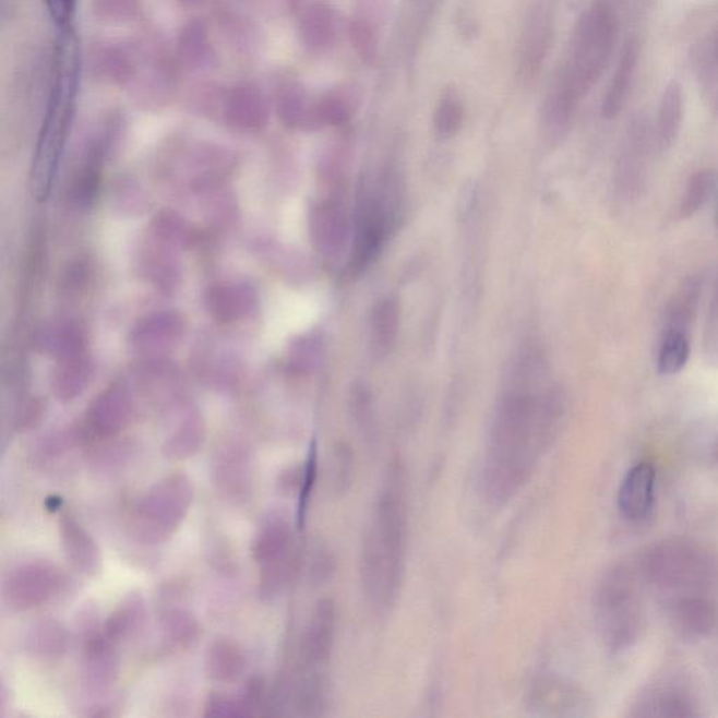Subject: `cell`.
I'll list each match as a JSON object with an SVG mask.
<instances>
[{"label": "cell", "mask_w": 718, "mask_h": 718, "mask_svg": "<svg viewBox=\"0 0 718 718\" xmlns=\"http://www.w3.org/2000/svg\"><path fill=\"white\" fill-rule=\"evenodd\" d=\"M546 369L513 366L491 421L481 491L493 505L513 500L528 483L562 427L565 395L545 383Z\"/></svg>", "instance_id": "obj_1"}, {"label": "cell", "mask_w": 718, "mask_h": 718, "mask_svg": "<svg viewBox=\"0 0 718 718\" xmlns=\"http://www.w3.org/2000/svg\"><path fill=\"white\" fill-rule=\"evenodd\" d=\"M407 503L400 467L388 474L373 506L361 550V584L369 605L385 613L396 603L406 567Z\"/></svg>", "instance_id": "obj_2"}, {"label": "cell", "mask_w": 718, "mask_h": 718, "mask_svg": "<svg viewBox=\"0 0 718 718\" xmlns=\"http://www.w3.org/2000/svg\"><path fill=\"white\" fill-rule=\"evenodd\" d=\"M643 582L668 595V601L707 595L718 588V559L690 539H667L650 546L638 564Z\"/></svg>", "instance_id": "obj_3"}, {"label": "cell", "mask_w": 718, "mask_h": 718, "mask_svg": "<svg viewBox=\"0 0 718 718\" xmlns=\"http://www.w3.org/2000/svg\"><path fill=\"white\" fill-rule=\"evenodd\" d=\"M617 37V12L608 0H597L579 19L567 62L552 91L578 106L602 76Z\"/></svg>", "instance_id": "obj_4"}, {"label": "cell", "mask_w": 718, "mask_h": 718, "mask_svg": "<svg viewBox=\"0 0 718 718\" xmlns=\"http://www.w3.org/2000/svg\"><path fill=\"white\" fill-rule=\"evenodd\" d=\"M52 69L46 121L39 136L36 176L38 194H47L69 124H71L79 87V51L71 29L62 32Z\"/></svg>", "instance_id": "obj_5"}, {"label": "cell", "mask_w": 718, "mask_h": 718, "mask_svg": "<svg viewBox=\"0 0 718 718\" xmlns=\"http://www.w3.org/2000/svg\"><path fill=\"white\" fill-rule=\"evenodd\" d=\"M642 575L618 565L599 584L595 608L603 641L613 651H624L642 636L646 614L642 601Z\"/></svg>", "instance_id": "obj_6"}, {"label": "cell", "mask_w": 718, "mask_h": 718, "mask_svg": "<svg viewBox=\"0 0 718 718\" xmlns=\"http://www.w3.org/2000/svg\"><path fill=\"white\" fill-rule=\"evenodd\" d=\"M194 501L190 477L171 474L157 481L132 511L130 532L137 543L160 546L169 542L183 525Z\"/></svg>", "instance_id": "obj_7"}, {"label": "cell", "mask_w": 718, "mask_h": 718, "mask_svg": "<svg viewBox=\"0 0 718 718\" xmlns=\"http://www.w3.org/2000/svg\"><path fill=\"white\" fill-rule=\"evenodd\" d=\"M252 554L260 567L259 595L273 602L285 591L297 567L292 525L282 513L264 515L255 529Z\"/></svg>", "instance_id": "obj_8"}, {"label": "cell", "mask_w": 718, "mask_h": 718, "mask_svg": "<svg viewBox=\"0 0 718 718\" xmlns=\"http://www.w3.org/2000/svg\"><path fill=\"white\" fill-rule=\"evenodd\" d=\"M135 49V76L128 86L131 88L132 100L144 110H160L175 96L180 68L159 39H142Z\"/></svg>", "instance_id": "obj_9"}, {"label": "cell", "mask_w": 718, "mask_h": 718, "mask_svg": "<svg viewBox=\"0 0 718 718\" xmlns=\"http://www.w3.org/2000/svg\"><path fill=\"white\" fill-rule=\"evenodd\" d=\"M65 575L47 560H33L10 570L3 579V601L12 611H29L51 601L65 588Z\"/></svg>", "instance_id": "obj_10"}, {"label": "cell", "mask_w": 718, "mask_h": 718, "mask_svg": "<svg viewBox=\"0 0 718 718\" xmlns=\"http://www.w3.org/2000/svg\"><path fill=\"white\" fill-rule=\"evenodd\" d=\"M650 146V128L637 118L627 127L614 167V187L624 201L636 200L646 187Z\"/></svg>", "instance_id": "obj_11"}, {"label": "cell", "mask_w": 718, "mask_h": 718, "mask_svg": "<svg viewBox=\"0 0 718 718\" xmlns=\"http://www.w3.org/2000/svg\"><path fill=\"white\" fill-rule=\"evenodd\" d=\"M272 101L253 82H239L225 87L219 116L234 130L258 132L267 127Z\"/></svg>", "instance_id": "obj_12"}, {"label": "cell", "mask_w": 718, "mask_h": 718, "mask_svg": "<svg viewBox=\"0 0 718 718\" xmlns=\"http://www.w3.org/2000/svg\"><path fill=\"white\" fill-rule=\"evenodd\" d=\"M132 396L124 386H111L100 393L88 406L83 430L87 441L92 438L106 440L120 434L128 426L132 416Z\"/></svg>", "instance_id": "obj_13"}, {"label": "cell", "mask_w": 718, "mask_h": 718, "mask_svg": "<svg viewBox=\"0 0 718 718\" xmlns=\"http://www.w3.org/2000/svg\"><path fill=\"white\" fill-rule=\"evenodd\" d=\"M213 481L226 499L239 503L248 499L253 486L252 455L244 446L220 447L213 457Z\"/></svg>", "instance_id": "obj_14"}, {"label": "cell", "mask_w": 718, "mask_h": 718, "mask_svg": "<svg viewBox=\"0 0 718 718\" xmlns=\"http://www.w3.org/2000/svg\"><path fill=\"white\" fill-rule=\"evenodd\" d=\"M103 629V627H101ZM82 682L92 693H105L115 685L120 660L117 646L98 631L82 638Z\"/></svg>", "instance_id": "obj_15"}, {"label": "cell", "mask_w": 718, "mask_h": 718, "mask_svg": "<svg viewBox=\"0 0 718 718\" xmlns=\"http://www.w3.org/2000/svg\"><path fill=\"white\" fill-rule=\"evenodd\" d=\"M175 58L180 71L205 73L218 65V53L210 28L199 19L190 20L177 36Z\"/></svg>", "instance_id": "obj_16"}, {"label": "cell", "mask_w": 718, "mask_h": 718, "mask_svg": "<svg viewBox=\"0 0 718 718\" xmlns=\"http://www.w3.org/2000/svg\"><path fill=\"white\" fill-rule=\"evenodd\" d=\"M309 232L314 249L326 259L340 255L348 239V220L336 201H322L309 215Z\"/></svg>", "instance_id": "obj_17"}, {"label": "cell", "mask_w": 718, "mask_h": 718, "mask_svg": "<svg viewBox=\"0 0 718 718\" xmlns=\"http://www.w3.org/2000/svg\"><path fill=\"white\" fill-rule=\"evenodd\" d=\"M670 618L683 638L701 641L709 637L718 626V609L711 597L692 595L668 601Z\"/></svg>", "instance_id": "obj_18"}, {"label": "cell", "mask_w": 718, "mask_h": 718, "mask_svg": "<svg viewBox=\"0 0 718 718\" xmlns=\"http://www.w3.org/2000/svg\"><path fill=\"white\" fill-rule=\"evenodd\" d=\"M334 633H336V607L332 599L319 601L302 638L304 667L319 670L331 660Z\"/></svg>", "instance_id": "obj_19"}, {"label": "cell", "mask_w": 718, "mask_h": 718, "mask_svg": "<svg viewBox=\"0 0 718 718\" xmlns=\"http://www.w3.org/2000/svg\"><path fill=\"white\" fill-rule=\"evenodd\" d=\"M136 49L125 43L103 41L92 49L93 76L115 86H130L136 71Z\"/></svg>", "instance_id": "obj_20"}, {"label": "cell", "mask_w": 718, "mask_h": 718, "mask_svg": "<svg viewBox=\"0 0 718 718\" xmlns=\"http://www.w3.org/2000/svg\"><path fill=\"white\" fill-rule=\"evenodd\" d=\"M59 536H61L63 553L76 572L86 577H95L100 573V548L75 516L69 513L61 515Z\"/></svg>", "instance_id": "obj_21"}, {"label": "cell", "mask_w": 718, "mask_h": 718, "mask_svg": "<svg viewBox=\"0 0 718 718\" xmlns=\"http://www.w3.org/2000/svg\"><path fill=\"white\" fill-rule=\"evenodd\" d=\"M656 469L651 464L634 466L619 490L618 504L624 518L642 520L651 513L656 495Z\"/></svg>", "instance_id": "obj_22"}, {"label": "cell", "mask_w": 718, "mask_h": 718, "mask_svg": "<svg viewBox=\"0 0 718 718\" xmlns=\"http://www.w3.org/2000/svg\"><path fill=\"white\" fill-rule=\"evenodd\" d=\"M184 323L173 313H159L136 324L131 344L142 354L170 351L183 336Z\"/></svg>", "instance_id": "obj_23"}, {"label": "cell", "mask_w": 718, "mask_h": 718, "mask_svg": "<svg viewBox=\"0 0 718 718\" xmlns=\"http://www.w3.org/2000/svg\"><path fill=\"white\" fill-rule=\"evenodd\" d=\"M258 307V295L248 284L223 283L206 292V308L219 322H235L249 316Z\"/></svg>", "instance_id": "obj_24"}, {"label": "cell", "mask_w": 718, "mask_h": 718, "mask_svg": "<svg viewBox=\"0 0 718 718\" xmlns=\"http://www.w3.org/2000/svg\"><path fill=\"white\" fill-rule=\"evenodd\" d=\"M147 608L140 593H130L118 602L103 623V634L116 646L134 641L145 629Z\"/></svg>", "instance_id": "obj_25"}, {"label": "cell", "mask_w": 718, "mask_h": 718, "mask_svg": "<svg viewBox=\"0 0 718 718\" xmlns=\"http://www.w3.org/2000/svg\"><path fill=\"white\" fill-rule=\"evenodd\" d=\"M23 646L28 656L36 660L56 661L69 651L71 634L56 619L43 618L28 627Z\"/></svg>", "instance_id": "obj_26"}, {"label": "cell", "mask_w": 718, "mask_h": 718, "mask_svg": "<svg viewBox=\"0 0 718 718\" xmlns=\"http://www.w3.org/2000/svg\"><path fill=\"white\" fill-rule=\"evenodd\" d=\"M584 706L577 690L554 678L536 681L529 693V707L543 716H570Z\"/></svg>", "instance_id": "obj_27"}, {"label": "cell", "mask_w": 718, "mask_h": 718, "mask_svg": "<svg viewBox=\"0 0 718 718\" xmlns=\"http://www.w3.org/2000/svg\"><path fill=\"white\" fill-rule=\"evenodd\" d=\"M705 279L701 274L691 275L677 289L663 314L662 331L692 332L702 301Z\"/></svg>", "instance_id": "obj_28"}, {"label": "cell", "mask_w": 718, "mask_h": 718, "mask_svg": "<svg viewBox=\"0 0 718 718\" xmlns=\"http://www.w3.org/2000/svg\"><path fill=\"white\" fill-rule=\"evenodd\" d=\"M298 32L309 52L326 51L336 36V16L331 4L322 0L309 3L299 17Z\"/></svg>", "instance_id": "obj_29"}, {"label": "cell", "mask_w": 718, "mask_h": 718, "mask_svg": "<svg viewBox=\"0 0 718 718\" xmlns=\"http://www.w3.org/2000/svg\"><path fill=\"white\" fill-rule=\"evenodd\" d=\"M274 105L283 124L294 130H309L313 101L297 79L282 76L274 86Z\"/></svg>", "instance_id": "obj_30"}, {"label": "cell", "mask_w": 718, "mask_h": 718, "mask_svg": "<svg viewBox=\"0 0 718 718\" xmlns=\"http://www.w3.org/2000/svg\"><path fill=\"white\" fill-rule=\"evenodd\" d=\"M206 428L199 410H187L173 432L161 445V454L169 460H187L193 457L205 441Z\"/></svg>", "instance_id": "obj_31"}, {"label": "cell", "mask_w": 718, "mask_h": 718, "mask_svg": "<svg viewBox=\"0 0 718 718\" xmlns=\"http://www.w3.org/2000/svg\"><path fill=\"white\" fill-rule=\"evenodd\" d=\"M246 657L238 644L228 638H216L206 648L204 671L215 683H232L243 675Z\"/></svg>", "instance_id": "obj_32"}, {"label": "cell", "mask_w": 718, "mask_h": 718, "mask_svg": "<svg viewBox=\"0 0 718 718\" xmlns=\"http://www.w3.org/2000/svg\"><path fill=\"white\" fill-rule=\"evenodd\" d=\"M638 63V44L631 39L624 44L621 58H619L617 71L609 85L607 95L602 103V116L612 120L623 110L624 105L631 93L634 73H636Z\"/></svg>", "instance_id": "obj_33"}, {"label": "cell", "mask_w": 718, "mask_h": 718, "mask_svg": "<svg viewBox=\"0 0 718 718\" xmlns=\"http://www.w3.org/2000/svg\"><path fill=\"white\" fill-rule=\"evenodd\" d=\"M400 328V303L396 298L381 299L371 316V347L373 357L385 358L395 347Z\"/></svg>", "instance_id": "obj_34"}, {"label": "cell", "mask_w": 718, "mask_h": 718, "mask_svg": "<svg viewBox=\"0 0 718 718\" xmlns=\"http://www.w3.org/2000/svg\"><path fill=\"white\" fill-rule=\"evenodd\" d=\"M85 342L82 327L68 321L48 324L37 336L38 347L61 361L82 356Z\"/></svg>", "instance_id": "obj_35"}, {"label": "cell", "mask_w": 718, "mask_h": 718, "mask_svg": "<svg viewBox=\"0 0 718 718\" xmlns=\"http://www.w3.org/2000/svg\"><path fill=\"white\" fill-rule=\"evenodd\" d=\"M634 709L636 717L683 718L697 715L691 697L672 687L648 692Z\"/></svg>", "instance_id": "obj_36"}, {"label": "cell", "mask_w": 718, "mask_h": 718, "mask_svg": "<svg viewBox=\"0 0 718 718\" xmlns=\"http://www.w3.org/2000/svg\"><path fill=\"white\" fill-rule=\"evenodd\" d=\"M683 106L682 86L672 81L663 91L657 112L656 140L662 151L671 149L681 134Z\"/></svg>", "instance_id": "obj_37"}, {"label": "cell", "mask_w": 718, "mask_h": 718, "mask_svg": "<svg viewBox=\"0 0 718 718\" xmlns=\"http://www.w3.org/2000/svg\"><path fill=\"white\" fill-rule=\"evenodd\" d=\"M161 641L171 648H187L200 636V624L189 609L175 603L164 605L159 614Z\"/></svg>", "instance_id": "obj_38"}, {"label": "cell", "mask_w": 718, "mask_h": 718, "mask_svg": "<svg viewBox=\"0 0 718 718\" xmlns=\"http://www.w3.org/2000/svg\"><path fill=\"white\" fill-rule=\"evenodd\" d=\"M220 34L240 58H252L262 46V33L252 20L238 13H224L219 19Z\"/></svg>", "instance_id": "obj_39"}, {"label": "cell", "mask_w": 718, "mask_h": 718, "mask_svg": "<svg viewBox=\"0 0 718 718\" xmlns=\"http://www.w3.org/2000/svg\"><path fill=\"white\" fill-rule=\"evenodd\" d=\"M92 362L83 356L62 361L52 376L53 396L61 402L75 400L92 381Z\"/></svg>", "instance_id": "obj_40"}, {"label": "cell", "mask_w": 718, "mask_h": 718, "mask_svg": "<svg viewBox=\"0 0 718 718\" xmlns=\"http://www.w3.org/2000/svg\"><path fill=\"white\" fill-rule=\"evenodd\" d=\"M550 34H552V29H550L549 20L545 14L536 13L525 29L523 53H520V68L526 76L535 77L536 73L540 71L546 52H548Z\"/></svg>", "instance_id": "obj_41"}, {"label": "cell", "mask_w": 718, "mask_h": 718, "mask_svg": "<svg viewBox=\"0 0 718 718\" xmlns=\"http://www.w3.org/2000/svg\"><path fill=\"white\" fill-rule=\"evenodd\" d=\"M691 354V333L662 331L657 351L658 372L663 376L678 375L686 368Z\"/></svg>", "instance_id": "obj_42"}, {"label": "cell", "mask_w": 718, "mask_h": 718, "mask_svg": "<svg viewBox=\"0 0 718 718\" xmlns=\"http://www.w3.org/2000/svg\"><path fill=\"white\" fill-rule=\"evenodd\" d=\"M716 186L717 177L715 171L703 169L693 173L690 181H687L680 206H678V216L681 219H690L701 213L703 206L709 203Z\"/></svg>", "instance_id": "obj_43"}, {"label": "cell", "mask_w": 718, "mask_h": 718, "mask_svg": "<svg viewBox=\"0 0 718 718\" xmlns=\"http://www.w3.org/2000/svg\"><path fill=\"white\" fill-rule=\"evenodd\" d=\"M351 111V103L346 95L340 92L328 93L313 101L309 130L346 124L350 120Z\"/></svg>", "instance_id": "obj_44"}, {"label": "cell", "mask_w": 718, "mask_h": 718, "mask_svg": "<svg viewBox=\"0 0 718 718\" xmlns=\"http://www.w3.org/2000/svg\"><path fill=\"white\" fill-rule=\"evenodd\" d=\"M93 16L110 26L134 23L142 13V0H92Z\"/></svg>", "instance_id": "obj_45"}, {"label": "cell", "mask_w": 718, "mask_h": 718, "mask_svg": "<svg viewBox=\"0 0 718 718\" xmlns=\"http://www.w3.org/2000/svg\"><path fill=\"white\" fill-rule=\"evenodd\" d=\"M87 436L82 426L69 428L65 431L53 432L44 438L37 447V457L43 462H51L65 455L68 451L77 445L86 444Z\"/></svg>", "instance_id": "obj_46"}, {"label": "cell", "mask_w": 718, "mask_h": 718, "mask_svg": "<svg viewBox=\"0 0 718 718\" xmlns=\"http://www.w3.org/2000/svg\"><path fill=\"white\" fill-rule=\"evenodd\" d=\"M692 61L703 85H716L718 82V27L695 48Z\"/></svg>", "instance_id": "obj_47"}, {"label": "cell", "mask_w": 718, "mask_h": 718, "mask_svg": "<svg viewBox=\"0 0 718 718\" xmlns=\"http://www.w3.org/2000/svg\"><path fill=\"white\" fill-rule=\"evenodd\" d=\"M156 239L173 248H187L193 243V230L186 224L183 218L175 213H161L156 216L154 223Z\"/></svg>", "instance_id": "obj_48"}, {"label": "cell", "mask_w": 718, "mask_h": 718, "mask_svg": "<svg viewBox=\"0 0 718 718\" xmlns=\"http://www.w3.org/2000/svg\"><path fill=\"white\" fill-rule=\"evenodd\" d=\"M322 352V338L318 334H308L292 343L289 350V367L297 373L311 372L321 361Z\"/></svg>", "instance_id": "obj_49"}, {"label": "cell", "mask_w": 718, "mask_h": 718, "mask_svg": "<svg viewBox=\"0 0 718 718\" xmlns=\"http://www.w3.org/2000/svg\"><path fill=\"white\" fill-rule=\"evenodd\" d=\"M464 122V106L454 93H447L436 107L435 132L444 140L455 136Z\"/></svg>", "instance_id": "obj_50"}, {"label": "cell", "mask_w": 718, "mask_h": 718, "mask_svg": "<svg viewBox=\"0 0 718 718\" xmlns=\"http://www.w3.org/2000/svg\"><path fill=\"white\" fill-rule=\"evenodd\" d=\"M318 444L316 441H312L311 447H309L308 459L302 467L301 486H299L297 516L299 529H303L304 523H307L309 503H311V496L318 479Z\"/></svg>", "instance_id": "obj_51"}, {"label": "cell", "mask_w": 718, "mask_h": 718, "mask_svg": "<svg viewBox=\"0 0 718 718\" xmlns=\"http://www.w3.org/2000/svg\"><path fill=\"white\" fill-rule=\"evenodd\" d=\"M703 357L711 367H718V275L713 285L709 311L703 331Z\"/></svg>", "instance_id": "obj_52"}, {"label": "cell", "mask_w": 718, "mask_h": 718, "mask_svg": "<svg viewBox=\"0 0 718 718\" xmlns=\"http://www.w3.org/2000/svg\"><path fill=\"white\" fill-rule=\"evenodd\" d=\"M350 37L352 47L356 48L358 56L363 61L368 63L375 61L378 56V38L371 23H368L363 19L354 20L350 27Z\"/></svg>", "instance_id": "obj_53"}, {"label": "cell", "mask_w": 718, "mask_h": 718, "mask_svg": "<svg viewBox=\"0 0 718 718\" xmlns=\"http://www.w3.org/2000/svg\"><path fill=\"white\" fill-rule=\"evenodd\" d=\"M203 716L206 718L250 717L239 696L232 697L225 695V693H211L208 699L205 702Z\"/></svg>", "instance_id": "obj_54"}, {"label": "cell", "mask_w": 718, "mask_h": 718, "mask_svg": "<svg viewBox=\"0 0 718 718\" xmlns=\"http://www.w3.org/2000/svg\"><path fill=\"white\" fill-rule=\"evenodd\" d=\"M77 0H44L49 17L59 28V32L71 29L73 16H75Z\"/></svg>", "instance_id": "obj_55"}, {"label": "cell", "mask_w": 718, "mask_h": 718, "mask_svg": "<svg viewBox=\"0 0 718 718\" xmlns=\"http://www.w3.org/2000/svg\"><path fill=\"white\" fill-rule=\"evenodd\" d=\"M265 695V682L262 677H252L244 683L242 692H240V701H242L249 716L258 715L260 707L263 706Z\"/></svg>", "instance_id": "obj_56"}, {"label": "cell", "mask_w": 718, "mask_h": 718, "mask_svg": "<svg viewBox=\"0 0 718 718\" xmlns=\"http://www.w3.org/2000/svg\"><path fill=\"white\" fill-rule=\"evenodd\" d=\"M44 415V405L41 402L32 400L20 410L16 418V430L19 432L32 431L39 424Z\"/></svg>", "instance_id": "obj_57"}, {"label": "cell", "mask_w": 718, "mask_h": 718, "mask_svg": "<svg viewBox=\"0 0 718 718\" xmlns=\"http://www.w3.org/2000/svg\"><path fill=\"white\" fill-rule=\"evenodd\" d=\"M61 505H62V499L61 496L58 495L48 496L46 501V508L49 511V513H56V511L61 508Z\"/></svg>", "instance_id": "obj_58"}, {"label": "cell", "mask_w": 718, "mask_h": 718, "mask_svg": "<svg viewBox=\"0 0 718 718\" xmlns=\"http://www.w3.org/2000/svg\"><path fill=\"white\" fill-rule=\"evenodd\" d=\"M204 0H179V3L181 7L187 8V9H193L195 7H199V4L203 3Z\"/></svg>", "instance_id": "obj_59"}, {"label": "cell", "mask_w": 718, "mask_h": 718, "mask_svg": "<svg viewBox=\"0 0 718 718\" xmlns=\"http://www.w3.org/2000/svg\"><path fill=\"white\" fill-rule=\"evenodd\" d=\"M715 224H716V228L718 230V201H717L716 213H715Z\"/></svg>", "instance_id": "obj_60"}, {"label": "cell", "mask_w": 718, "mask_h": 718, "mask_svg": "<svg viewBox=\"0 0 718 718\" xmlns=\"http://www.w3.org/2000/svg\"><path fill=\"white\" fill-rule=\"evenodd\" d=\"M717 110H718V98H717Z\"/></svg>", "instance_id": "obj_61"}]
</instances>
